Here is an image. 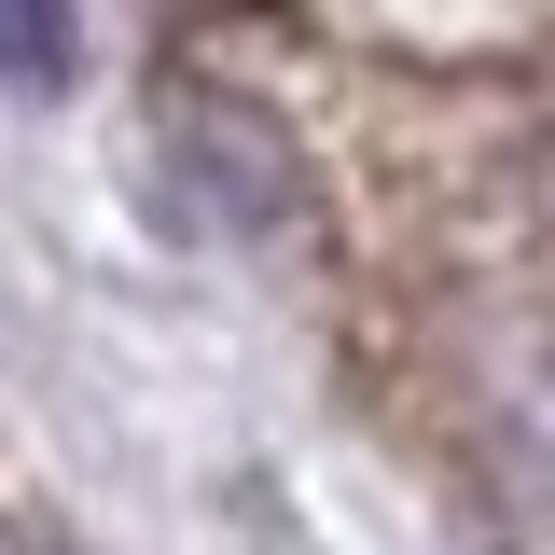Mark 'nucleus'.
Instances as JSON below:
<instances>
[{"label": "nucleus", "instance_id": "f257e3e1", "mask_svg": "<svg viewBox=\"0 0 555 555\" xmlns=\"http://www.w3.org/2000/svg\"><path fill=\"white\" fill-rule=\"evenodd\" d=\"M69 69H83L69 0H0V83L14 98H69Z\"/></svg>", "mask_w": 555, "mask_h": 555}]
</instances>
